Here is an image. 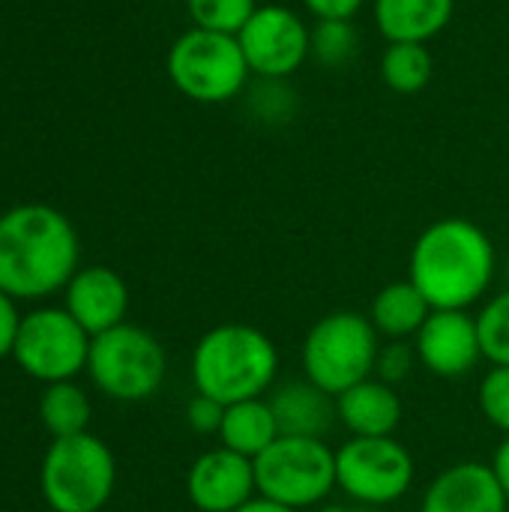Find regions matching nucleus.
<instances>
[{"mask_svg":"<svg viewBox=\"0 0 509 512\" xmlns=\"http://www.w3.org/2000/svg\"><path fill=\"white\" fill-rule=\"evenodd\" d=\"M402 399L396 387L375 375L336 396V417L351 438H390L402 423Z\"/></svg>","mask_w":509,"mask_h":512,"instance_id":"obj_16","label":"nucleus"},{"mask_svg":"<svg viewBox=\"0 0 509 512\" xmlns=\"http://www.w3.org/2000/svg\"><path fill=\"white\" fill-rule=\"evenodd\" d=\"M414 348L420 366L435 378H465L486 360L477 315L468 309H432L414 336Z\"/></svg>","mask_w":509,"mask_h":512,"instance_id":"obj_12","label":"nucleus"},{"mask_svg":"<svg viewBox=\"0 0 509 512\" xmlns=\"http://www.w3.org/2000/svg\"><path fill=\"white\" fill-rule=\"evenodd\" d=\"M237 42L249 72L261 81H288L312 57V27L282 3L258 6Z\"/></svg>","mask_w":509,"mask_h":512,"instance_id":"obj_11","label":"nucleus"},{"mask_svg":"<svg viewBox=\"0 0 509 512\" xmlns=\"http://www.w3.org/2000/svg\"><path fill=\"white\" fill-rule=\"evenodd\" d=\"M456 0H372V21L387 42H432L453 21Z\"/></svg>","mask_w":509,"mask_h":512,"instance_id":"obj_17","label":"nucleus"},{"mask_svg":"<svg viewBox=\"0 0 509 512\" xmlns=\"http://www.w3.org/2000/svg\"><path fill=\"white\" fill-rule=\"evenodd\" d=\"M411 450L390 438H348L336 450V486L360 507H390L414 486Z\"/></svg>","mask_w":509,"mask_h":512,"instance_id":"obj_9","label":"nucleus"},{"mask_svg":"<svg viewBox=\"0 0 509 512\" xmlns=\"http://www.w3.org/2000/svg\"><path fill=\"white\" fill-rule=\"evenodd\" d=\"M483 357L492 366H509V288L489 297L477 315Z\"/></svg>","mask_w":509,"mask_h":512,"instance_id":"obj_25","label":"nucleus"},{"mask_svg":"<svg viewBox=\"0 0 509 512\" xmlns=\"http://www.w3.org/2000/svg\"><path fill=\"white\" fill-rule=\"evenodd\" d=\"M381 336L363 312H330L318 318L300 348L303 378L333 399L375 375Z\"/></svg>","mask_w":509,"mask_h":512,"instance_id":"obj_4","label":"nucleus"},{"mask_svg":"<svg viewBox=\"0 0 509 512\" xmlns=\"http://www.w3.org/2000/svg\"><path fill=\"white\" fill-rule=\"evenodd\" d=\"M509 501L483 462H459L444 468L423 492L420 512H507Z\"/></svg>","mask_w":509,"mask_h":512,"instance_id":"obj_15","label":"nucleus"},{"mask_svg":"<svg viewBox=\"0 0 509 512\" xmlns=\"http://www.w3.org/2000/svg\"><path fill=\"white\" fill-rule=\"evenodd\" d=\"M252 114L261 117L264 123H285L288 117H294L297 99L294 90H288L285 81H261L252 90Z\"/></svg>","mask_w":509,"mask_h":512,"instance_id":"obj_27","label":"nucleus"},{"mask_svg":"<svg viewBox=\"0 0 509 512\" xmlns=\"http://www.w3.org/2000/svg\"><path fill=\"white\" fill-rule=\"evenodd\" d=\"M168 78L192 102L222 105L249 87V66L237 36L189 27L168 48Z\"/></svg>","mask_w":509,"mask_h":512,"instance_id":"obj_6","label":"nucleus"},{"mask_svg":"<svg viewBox=\"0 0 509 512\" xmlns=\"http://www.w3.org/2000/svg\"><path fill=\"white\" fill-rule=\"evenodd\" d=\"M63 309L93 336H102L120 324H126L129 312V288L120 273L111 267L93 264L78 267V273L63 288Z\"/></svg>","mask_w":509,"mask_h":512,"instance_id":"obj_14","label":"nucleus"},{"mask_svg":"<svg viewBox=\"0 0 509 512\" xmlns=\"http://www.w3.org/2000/svg\"><path fill=\"white\" fill-rule=\"evenodd\" d=\"M315 21H354L366 0H300Z\"/></svg>","mask_w":509,"mask_h":512,"instance_id":"obj_30","label":"nucleus"},{"mask_svg":"<svg viewBox=\"0 0 509 512\" xmlns=\"http://www.w3.org/2000/svg\"><path fill=\"white\" fill-rule=\"evenodd\" d=\"M417 363H420V360H417V348H414L411 342H405V339L387 342V345L378 348L375 378L384 381V384H390V387H396V384H402V381L414 372Z\"/></svg>","mask_w":509,"mask_h":512,"instance_id":"obj_28","label":"nucleus"},{"mask_svg":"<svg viewBox=\"0 0 509 512\" xmlns=\"http://www.w3.org/2000/svg\"><path fill=\"white\" fill-rule=\"evenodd\" d=\"M435 75V57L423 42H387L381 54V78L393 93L414 96L429 87Z\"/></svg>","mask_w":509,"mask_h":512,"instance_id":"obj_22","label":"nucleus"},{"mask_svg":"<svg viewBox=\"0 0 509 512\" xmlns=\"http://www.w3.org/2000/svg\"><path fill=\"white\" fill-rule=\"evenodd\" d=\"M360 51V33L354 21H315L312 27V57L327 69L348 66Z\"/></svg>","mask_w":509,"mask_h":512,"instance_id":"obj_23","label":"nucleus"},{"mask_svg":"<svg viewBox=\"0 0 509 512\" xmlns=\"http://www.w3.org/2000/svg\"><path fill=\"white\" fill-rule=\"evenodd\" d=\"M222 417H225V405L216 402V399H210V396L195 393L189 399V405H186V423L198 435H219Z\"/></svg>","mask_w":509,"mask_h":512,"instance_id":"obj_29","label":"nucleus"},{"mask_svg":"<svg viewBox=\"0 0 509 512\" xmlns=\"http://www.w3.org/2000/svg\"><path fill=\"white\" fill-rule=\"evenodd\" d=\"M18 300H12L9 294L0 291V360L3 357H12L15 351V339H18V327H21V318L18 315Z\"/></svg>","mask_w":509,"mask_h":512,"instance_id":"obj_31","label":"nucleus"},{"mask_svg":"<svg viewBox=\"0 0 509 512\" xmlns=\"http://www.w3.org/2000/svg\"><path fill=\"white\" fill-rule=\"evenodd\" d=\"M90 414V396L75 381L45 384V393L39 396V420L51 438L84 435L90 426Z\"/></svg>","mask_w":509,"mask_h":512,"instance_id":"obj_21","label":"nucleus"},{"mask_svg":"<svg viewBox=\"0 0 509 512\" xmlns=\"http://www.w3.org/2000/svg\"><path fill=\"white\" fill-rule=\"evenodd\" d=\"M492 471H495V477H498V483H501V489H504L509 501V435L501 441V447L492 456Z\"/></svg>","mask_w":509,"mask_h":512,"instance_id":"obj_32","label":"nucleus"},{"mask_svg":"<svg viewBox=\"0 0 509 512\" xmlns=\"http://www.w3.org/2000/svg\"><path fill=\"white\" fill-rule=\"evenodd\" d=\"M90 342V333L66 309L48 306L21 318L12 357L24 375L42 384L75 381L87 372Z\"/></svg>","mask_w":509,"mask_h":512,"instance_id":"obj_10","label":"nucleus"},{"mask_svg":"<svg viewBox=\"0 0 509 512\" xmlns=\"http://www.w3.org/2000/svg\"><path fill=\"white\" fill-rule=\"evenodd\" d=\"M498 270L492 237L471 219L447 216L420 231L408 258V279L432 309H471Z\"/></svg>","mask_w":509,"mask_h":512,"instance_id":"obj_2","label":"nucleus"},{"mask_svg":"<svg viewBox=\"0 0 509 512\" xmlns=\"http://www.w3.org/2000/svg\"><path fill=\"white\" fill-rule=\"evenodd\" d=\"M189 369L195 393L222 405L261 399L279 375V348L261 327L228 321L195 342Z\"/></svg>","mask_w":509,"mask_h":512,"instance_id":"obj_3","label":"nucleus"},{"mask_svg":"<svg viewBox=\"0 0 509 512\" xmlns=\"http://www.w3.org/2000/svg\"><path fill=\"white\" fill-rule=\"evenodd\" d=\"M366 510H369V507H360V504H357V507H348V504H324L318 512H366Z\"/></svg>","mask_w":509,"mask_h":512,"instance_id":"obj_34","label":"nucleus"},{"mask_svg":"<svg viewBox=\"0 0 509 512\" xmlns=\"http://www.w3.org/2000/svg\"><path fill=\"white\" fill-rule=\"evenodd\" d=\"M270 408L279 423V435L288 438H324L339 420L336 399L306 378L279 387L270 396Z\"/></svg>","mask_w":509,"mask_h":512,"instance_id":"obj_18","label":"nucleus"},{"mask_svg":"<svg viewBox=\"0 0 509 512\" xmlns=\"http://www.w3.org/2000/svg\"><path fill=\"white\" fill-rule=\"evenodd\" d=\"M258 495L291 510L321 507L336 486V450L324 438H276L255 459Z\"/></svg>","mask_w":509,"mask_h":512,"instance_id":"obj_8","label":"nucleus"},{"mask_svg":"<svg viewBox=\"0 0 509 512\" xmlns=\"http://www.w3.org/2000/svg\"><path fill=\"white\" fill-rule=\"evenodd\" d=\"M255 495V462L234 450L216 447L189 465L186 498L198 512H234Z\"/></svg>","mask_w":509,"mask_h":512,"instance_id":"obj_13","label":"nucleus"},{"mask_svg":"<svg viewBox=\"0 0 509 512\" xmlns=\"http://www.w3.org/2000/svg\"><path fill=\"white\" fill-rule=\"evenodd\" d=\"M165 372V348L144 327L126 321L90 342L87 375L93 387L114 402H144L156 396Z\"/></svg>","mask_w":509,"mask_h":512,"instance_id":"obj_7","label":"nucleus"},{"mask_svg":"<svg viewBox=\"0 0 509 512\" xmlns=\"http://www.w3.org/2000/svg\"><path fill=\"white\" fill-rule=\"evenodd\" d=\"M258 0H186L192 27L237 36L246 21L255 15Z\"/></svg>","mask_w":509,"mask_h":512,"instance_id":"obj_24","label":"nucleus"},{"mask_svg":"<svg viewBox=\"0 0 509 512\" xmlns=\"http://www.w3.org/2000/svg\"><path fill=\"white\" fill-rule=\"evenodd\" d=\"M429 315H432V306H429V300L420 294V288L411 279L384 285L375 294L372 309H369L372 327L387 342H399V339L408 342V339H414Z\"/></svg>","mask_w":509,"mask_h":512,"instance_id":"obj_19","label":"nucleus"},{"mask_svg":"<svg viewBox=\"0 0 509 512\" xmlns=\"http://www.w3.org/2000/svg\"><path fill=\"white\" fill-rule=\"evenodd\" d=\"M234 512H297V510H291V507H285V504H276V501H270V498H264V495H255L252 501H246L243 507H237Z\"/></svg>","mask_w":509,"mask_h":512,"instance_id":"obj_33","label":"nucleus"},{"mask_svg":"<svg viewBox=\"0 0 509 512\" xmlns=\"http://www.w3.org/2000/svg\"><path fill=\"white\" fill-rule=\"evenodd\" d=\"M279 435V423L273 417L270 399H246L225 405L222 429H219V447L234 450L246 459H258Z\"/></svg>","mask_w":509,"mask_h":512,"instance_id":"obj_20","label":"nucleus"},{"mask_svg":"<svg viewBox=\"0 0 509 512\" xmlns=\"http://www.w3.org/2000/svg\"><path fill=\"white\" fill-rule=\"evenodd\" d=\"M477 405L483 411V417L489 420V426H495L498 432L509 435V366H492L483 381H480V396Z\"/></svg>","mask_w":509,"mask_h":512,"instance_id":"obj_26","label":"nucleus"},{"mask_svg":"<svg viewBox=\"0 0 509 512\" xmlns=\"http://www.w3.org/2000/svg\"><path fill=\"white\" fill-rule=\"evenodd\" d=\"M39 486L54 512H99L117 486L114 453L90 432L54 438L39 468Z\"/></svg>","mask_w":509,"mask_h":512,"instance_id":"obj_5","label":"nucleus"},{"mask_svg":"<svg viewBox=\"0 0 509 512\" xmlns=\"http://www.w3.org/2000/svg\"><path fill=\"white\" fill-rule=\"evenodd\" d=\"M78 234L48 204H18L0 216V291L12 300L57 294L78 273Z\"/></svg>","mask_w":509,"mask_h":512,"instance_id":"obj_1","label":"nucleus"}]
</instances>
